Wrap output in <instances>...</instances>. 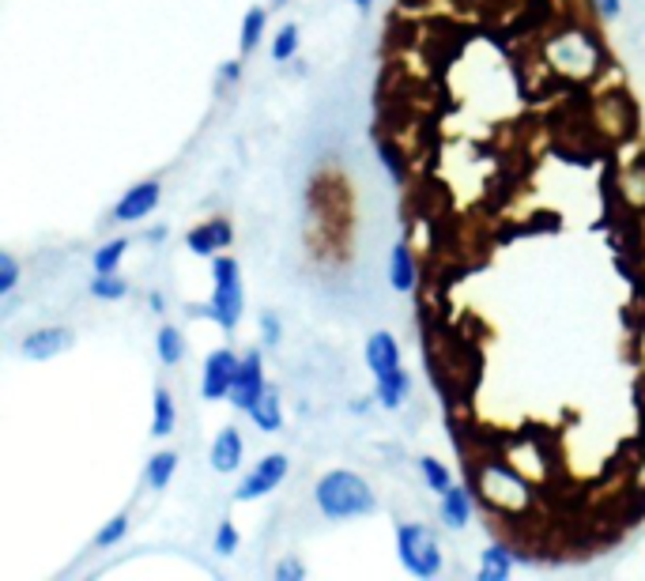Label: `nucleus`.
<instances>
[{"instance_id": "obj_4", "label": "nucleus", "mask_w": 645, "mask_h": 581, "mask_svg": "<svg viewBox=\"0 0 645 581\" xmlns=\"http://www.w3.org/2000/svg\"><path fill=\"white\" fill-rule=\"evenodd\" d=\"M287 472H291L287 453H265V457H261L257 465L242 476V483L235 488V503H257V498L273 495V491L287 480Z\"/></svg>"}, {"instance_id": "obj_14", "label": "nucleus", "mask_w": 645, "mask_h": 581, "mask_svg": "<svg viewBox=\"0 0 645 581\" xmlns=\"http://www.w3.org/2000/svg\"><path fill=\"white\" fill-rule=\"evenodd\" d=\"M250 419L257 431L265 434H280L283 431V404H280V389L268 386L265 393H261V401L250 408Z\"/></svg>"}, {"instance_id": "obj_26", "label": "nucleus", "mask_w": 645, "mask_h": 581, "mask_svg": "<svg viewBox=\"0 0 645 581\" xmlns=\"http://www.w3.org/2000/svg\"><path fill=\"white\" fill-rule=\"evenodd\" d=\"M15 288H20V261L12 257V253H0V294H12Z\"/></svg>"}, {"instance_id": "obj_1", "label": "nucleus", "mask_w": 645, "mask_h": 581, "mask_svg": "<svg viewBox=\"0 0 645 581\" xmlns=\"http://www.w3.org/2000/svg\"><path fill=\"white\" fill-rule=\"evenodd\" d=\"M314 503L329 521H352V517L378 514V495L370 491V483L363 476L347 472V468H332L317 480Z\"/></svg>"}, {"instance_id": "obj_7", "label": "nucleus", "mask_w": 645, "mask_h": 581, "mask_svg": "<svg viewBox=\"0 0 645 581\" xmlns=\"http://www.w3.org/2000/svg\"><path fill=\"white\" fill-rule=\"evenodd\" d=\"M159 201H163V186H159L155 178L137 181L132 189H125V197L114 204L110 219H114V223H140V219H148L151 212L159 209Z\"/></svg>"}, {"instance_id": "obj_29", "label": "nucleus", "mask_w": 645, "mask_h": 581, "mask_svg": "<svg viewBox=\"0 0 645 581\" xmlns=\"http://www.w3.org/2000/svg\"><path fill=\"white\" fill-rule=\"evenodd\" d=\"M276 578H280V581H302V578H306V563H302V559H283L280 567H276Z\"/></svg>"}, {"instance_id": "obj_3", "label": "nucleus", "mask_w": 645, "mask_h": 581, "mask_svg": "<svg viewBox=\"0 0 645 581\" xmlns=\"http://www.w3.org/2000/svg\"><path fill=\"white\" fill-rule=\"evenodd\" d=\"M396 555L412 578L427 581L442 574V544H438V532L423 521L396 525Z\"/></svg>"}, {"instance_id": "obj_31", "label": "nucleus", "mask_w": 645, "mask_h": 581, "mask_svg": "<svg viewBox=\"0 0 645 581\" xmlns=\"http://www.w3.org/2000/svg\"><path fill=\"white\" fill-rule=\"evenodd\" d=\"M223 79H227V84H235V79H242V61H227V65H223V73H219Z\"/></svg>"}, {"instance_id": "obj_24", "label": "nucleus", "mask_w": 645, "mask_h": 581, "mask_svg": "<svg viewBox=\"0 0 645 581\" xmlns=\"http://www.w3.org/2000/svg\"><path fill=\"white\" fill-rule=\"evenodd\" d=\"M299 23H283L280 30H276L273 38V61H291L294 53H299Z\"/></svg>"}, {"instance_id": "obj_6", "label": "nucleus", "mask_w": 645, "mask_h": 581, "mask_svg": "<svg viewBox=\"0 0 645 581\" xmlns=\"http://www.w3.org/2000/svg\"><path fill=\"white\" fill-rule=\"evenodd\" d=\"M242 363V355L230 352V348H215L204 359V378H201V396L204 401H227L230 386H235V370Z\"/></svg>"}, {"instance_id": "obj_2", "label": "nucleus", "mask_w": 645, "mask_h": 581, "mask_svg": "<svg viewBox=\"0 0 645 581\" xmlns=\"http://www.w3.org/2000/svg\"><path fill=\"white\" fill-rule=\"evenodd\" d=\"M212 280L215 291L204 306H189L193 317H212L223 332H235L238 321H242L245 310V291H242V265L227 253H215L212 257Z\"/></svg>"}, {"instance_id": "obj_25", "label": "nucleus", "mask_w": 645, "mask_h": 581, "mask_svg": "<svg viewBox=\"0 0 645 581\" xmlns=\"http://www.w3.org/2000/svg\"><path fill=\"white\" fill-rule=\"evenodd\" d=\"M125 532H129V514H114L106 525L99 529V536H94V547H114L125 540Z\"/></svg>"}, {"instance_id": "obj_20", "label": "nucleus", "mask_w": 645, "mask_h": 581, "mask_svg": "<svg viewBox=\"0 0 645 581\" xmlns=\"http://www.w3.org/2000/svg\"><path fill=\"white\" fill-rule=\"evenodd\" d=\"M155 352H159V363L163 366H178L186 359V340H181V329H174V325H163L155 337Z\"/></svg>"}, {"instance_id": "obj_8", "label": "nucleus", "mask_w": 645, "mask_h": 581, "mask_svg": "<svg viewBox=\"0 0 645 581\" xmlns=\"http://www.w3.org/2000/svg\"><path fill=\"white\" fill-rule=\"evenodd\" d=\"M230 242H235V227H230V219H204L186 235L189 253H197V257H215V253L227 250Z\"/></svg>"}, {"instance_id": "obj_27", "label": "nucleus", "mask_w": 645, "mask_h": 581, "mask_svg": "<svg viewBox=\"0 0 645 581\" xmlns=\"http://www.w3.org/2000/svg\"><path fill=\"white\" fill-rule=\"evenodd\" d=\"M238 540H242V536H238L235 525H230V521H219V529H215L212 547H215V552H219V555H235V552H238Z\"/></svg>"}, {"instance_id": "obj_13", "label": "nucleus", "mask_w": 645, "mask_h": 581, "mask_svg": "<svg viewBox=\"0 0 645 581\" xmlns=\"http://www.w3.org/2000/svg\"><path fill=\"white\" fill-rule=\"evenodd\" d=\"M366 366L374 370V378H381V374L401 366V344H396L393 332L378 329L370 340H366Z\"/></svg>"}, {"instance_id": "obj_10", "label": "nucleus", "mask_w": 645, "mask_h": 581, "mask_svg": "<svg viewBox=\"0 0 645 581\" xmlns=\"http://www.w3.org/2000/svg\"><path fill=\"white\" fill-rule=\"evenodd\" d=\"M389 283L401 294H416L419 288V257L408 242H396L389 253Z\"/></svg>"}, {"instance_id": "obj_12", "label": "nucleus", "mask_w": 645, "mask_h": 581, "mask_svg": "<svg viewBox=\"0 0 645 581\" xmlns=\"http://www.w3.org/2000/svg\"><path fill=\"white\" fill-rule=\"evenodd\" d=\"M212 468L215 472H238L242 468V457H245V442H242V434H238V427H223L219 434H215V442H212Z\"/></svg>"}, {"instance_id": "obj_33", "label": "nucleus", "mask_w": 645, "mask_h": 581, "mask_svg": "<svg viewBox=\"0 0 645 581\" xmlns=\"http://www.w3.org/2000/svg\"><path fill=\"white\" fill-rule=\"evenodd\" d=\"M143 238H148V242H163V238H166V227H155V230H148V235H143Z\"/></svg>"}, {"instance_id": "obj_28", "label": "nucleus", "mask_w": 645, "mask_h": 581, "mask_svg": "<svg viewBox=\"0 0 645 581\" xmlns=\"http://www.w3.org/2000/svg\"><path fill=\"white\" fill-rule=\"evenodd\" d=\"M283 340V321L268 310V314H261V344L265 348H276Z\"/></svg>"}, {"instance_id": "obj_18", "label": "nucleus", "mask_w": 645, "mask_h": 581, "mask_svg": "<svg viewBox=\"0 0 645 581\" xmlns=\"http://www.w3.org/2000/svg\"><path fill=\"white\" fill-rule=\"evenodd\" d=\"M265 27H268L265 8H250V12L242 15V35H238V53H242V58H250V53L257 50L261 38H265Z\"/></svg>"}, {"instance_id": "obj_34", "label": "nucleus", "mask_w": 645, "mask_h": 581, "mask_svg": "<svg viewBox=\"0 0 645 581\" xmlns=\"http://www.w3.org/2000/svg\"><path fill=\"white\" fill-rule=\"evenodd\" d=\"M352 4H355V8H370L374 0H352Z\"/></svg>"}, {"instance_id": "obj_15", "label": "nucleus", "mask_w": 645, "mask_h": 581, "mask_svg": "<svg viewBox=\"0 0 645 581\" xmlns=\"http://www.w3.org/2000/svg\"><path fill=\"white\" fill-rule=\"evenodd\" d=\"M408 393H412V374L404 370V366H396V370H389V374H381L378 378V404L381 408H401L404 401H408Z\"/></svg>"}, {"instance_id": "obj_9", "label": "nucleus", "mask_w": 645, "mask_h": 581, "mask_svg": "<svg viewBox=\"0 0 645 581\" xmlns=\"http://www.w3.org/2000/svg\"><path fill=\"white\" fill-rule=\"evenodd\" d=\"M68 348H72V329L46 325V329H35L27 340H23L20 352L27 355V359H35V363H46V359H58V355L68 352Z\"/></svg>"}, {"instance_id": "obj_30", "label": "nucleus", "mask_w": 645, "mask_h": 581, "mask_svg": "<svg viewBox=\"0 0 645 581\" xmlns=\"http://www.w3.org/2000/svg\"><path fill=\"white\" fill-rule=\"evenodd\" d=\"M593 8L604 15V23L619 20V12H623V0H593Z\"/></svg>"}, {"instance_id": "obj_21", "label": "nucleus", "mask_w": 645, "mask_h": 581, "mask_svg": "<svg viewBox=\"0 0 645 581\" xmlns=\"http://www.w3.org/2000/svg\"><path fill=\"white\" fill-rule=\"evenodd\" d=\"M87 291H91V299H99V302H122V299H129L132 288L117 273H94V280L87 283Z\"/></svg>"}, {"instance_id": "obj_19", "label": "nucleus", "mask_w": 645, "mask_h": 581, "mask_svg": "<svg viewBox=\"0 0 645 581\" xmlns=\"http://www.w3.org/2000/svg\"><path fill=\"white\" fill-rule=\"evenodd\" d=\"M174 468H178V453H174V450H159V453H151L148 468H143V480H148L155 491H163L166 483L174 480Z\"/></svg>"}, {"instance_id": "obj_22", "label": "nucleus", "mask_w": 645, "mask_h": 581, "mask_svg": "<svg viewBox=\"0 0 645 581\" xmlns=\"http://www.w3.org/2000/svg\"><path fill=\"white\" fill-rule=\"evenodd\" d=\"M125 250H129V238H110V242H102L99 250L91 253V268L94 273H117Z\"/></svg>"}, {"instance_id": "obj_11", "label": "nucleus", "mask_w": 645, "mask_h": 581, "mask_svg": "<svg viewBox=\"0 0 645 581\" xmlns=\"http://www.w3.org/2000/svg\"><path fill=\"white\" fill-rule=\"evenodd\" d=\"M438 498H442V503H438V514H442V525H445V529H453V532L468 529V521H472V509H476L472 491H468V488H457V483H453V488L442 491Z\"/></svg>"}, {"instance_id": "obj_16", "label": "nucleus", "mask_w": 645, "mask_h": 581, "mask_svg": "<svg viewBox=\"0 0 645 581\" xmlns=\"http://www.w3.org/2000/svg\"><path fill=\"white\" fill-rule=\"evenodd\" d=\"M514 563H517L514 547H509L506 540H498V544H491L488 552H483L480 581H506L509 574H514Z\"/></svg>"}, {"instance_id": "obj_5", "label": "nucleus", "mask_w": 645, "mask_h": 581, "mask_svg": "<svg viewBox=\"0 0 645 581\" xmlns=\"http://www.w3.org/2000/svg\"><path fill=\"white\" fill-rule=\"evenodd\" d=\"M265 389H268V381H265V359H261V348H250V352H242V363H238V370H235V386H230L227 401L235 404L238 412H250L253 404L261 401Z\"/></svg>"}, {"instance_id": "obj_32", "label": "nucleus", "mask_w": 645, "mask_h": 581, "mask_svg": "<svg viewBox=\"0 0 645 581\" xmlns=\"http://www.w3.org/2000/svg\"><path fill=\"white\" fill-rule=\"evenodd\" d=\"M163 294H159V291H151V299H148V306H151V314H163Z\"/></svg>"}, {"instance_id": "obj_23", "label": "nucleus", "mask_w": 645, "mask_h": 581, "mask_svg": "<svg viewBox=\"0 0 645 581\" xmlns=\"http://www.w3.org/2000/svg\"><path fill=\"white\" fill-rule=\"evenodd\" d=\"M419 476H423V483L434 491V495H442V491L453 488V472L438 457H419Z\"/></svg>"}, {"instance_id": "obj_17", "label": "nucleus", "mask_w": 645, "mask_h": 581, "mask_svg": "<svg viewBox=\"0 0 645 581\" xmlns=\"http://www.w3.org/2000/svg\"><path fill=\"white\" fill-rule=\"evenodd\" d=\"M174 427H178V408H174V396L166 386L155 389V401H151V434L155 438H166L174 434Z\"/></svg>"}]
</instances>
